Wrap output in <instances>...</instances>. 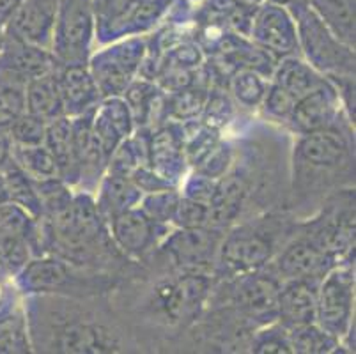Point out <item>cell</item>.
<instances>
[{
    "label": "cell",
    "instance_id": "cell-8",
    "mask_svg": "<svg viewBox=\"0 0 356 354\" xmlns=\"http://www.w3.org/2000/svg\"><path fill=\"white\" fill-rule=\"evenodd\" d=\"M92 41H95L92 0H59L50 48L57 63H87Z\"/></svg>",
    "mask_w": 356,
    "mask_h": 354
},
{
    "label": "cell",
    "instance_id": "cell-11",
    "mask_svg": "<svg viewBox=\"0 0 356 354\" xmlns=\"http://www.w3.org/2000/svg\"><path fill=\"white\" fill-rule=\"evenodd\" d=\"M95 39L110 45L129 35H144L153 25L151 0H92Z\"/></svg>",
    "mask_w": 356,
    "mask_h": 354
},
{
    "label": "cell",
    "instance_id": "cell-45",
    "mask_svg": "<svg viewBox=\"0 0 356 354\" xmlns=\"http://www.w3.org/2000/svg\"><path fill=\"white\" fill-rule=\"evenodd\" d=\"M129 179L134 181L135 186H137L142 193H153V191L167 190V188H176L172 186V184H168L165 179H161L160 175L149 167V165L138 167L134 174L129 175Z\"/></svg>",
    "mask_w": 356,
    "mask_h": 354
},
{
    "label": "cell",
    "instance_id": "cell-15",
    "mask_svg": "<svg viewBox=\"0 0 356 354\" xmlns=\"http://www.w3.org/2000/svg\"><path fill=\"white\" fill-rule=\"evenodd\" d=\"M225 230L202 227V229H177L168 232L160 248L172 259L183 271H200V268L215 266L216 252Z\"/></svg>",
    "mask_w": 356,
    "mask_h": 354
},
{
    "label": "cell",
    "instance_id": "cell-28",
    "mask_svg": "<svg viewBox=\"0 0 356 354\" xmlns=\"http://www.w3.org/2000/svg\"><path fill=\"white\" fill-rule=\"evenodd\" d=\"M271 80L298 99L326 82V77L314 70L300 55H289L278 58L271 73Z\"/></svg>",
    "mask_w": 356,
    "mask_h": 354
},
{
    "label": "cell",
    "instance_id": "cell-29",
    "mask_svg": "<svg viewBox=\"0 0 356 354\" xmlns=\"http://www.w3.org/2000/svg\"><path fill=\"white\" fill-rule=\"evenodd\" d=\"M25 112L40 117L47 124L64 115L59 83H57V70L32 78L25 83Z\"/></svg>",
    "mask_w": 356,
    "mask_h": 354
},
{
    "label": "cell",
    "instance_id": "cell-25",
    "mask_svg": "<svg viewBox=\"0 0 356 354\" xmlns=\"http://www.w3.org/2000/svg\"><path fill=\"white\" fill-rule=\"evenodd\" d=\"M15 277L16 285L25 294H48L66 287L73 275L64 259L57 255H40L29 259Z\"/></svg>",
    "mask_w": 356,
    "mask_h": 354
},
{
    "label": "cell",
    "instance_id": "cell-21",
    "mask_svg": "<svg viewBox=\"0 0 356 354\" xmlns=\"http://www.w3.org/2000/svg\"><path fill=\"white\" fill-rule=\"evenodd\" d=\"M92 133L106 161L122 140L135 133L134 117L122 96L103 97L92 113Z\"/></svg>",
    "mask_w": 356,
    "mask_h": 354
},
{
    "label": "cell",
    "instance_id": "cell-38",
    "mask_svg": "<svg viewBox=\"0 0 356 354\" xmlns=\"http://www.w3.org/2000/svg\"><path fill=\"white\" fill-rule=\"evenodd\" d=\"M181 193L177 188H167V190L153 191V193H144L140 199V207L149 218L160 223H172L174 213L179 204Z\"/></svg>",
    "mask_w": 356,
    "mask_h": 354
},
{
    "label": "cell",
    "instance_id": "cell-34",
    "mask_svg": "<svg viewBox=\"0 0 356 354\" xmlns=\"http://www.w3.org/2000/svg\"><path fill=\"white\" fill-rule=\"evenodd\" d=\"M268 86L270 83L266 82V78L262 74L255 73L252 70H239L229 78L227 90L231 92L236 105L243 106V108L255 110L261 106Z\"/></svg>",
    "mask_w": 356,
    "mask_h": 354
},
{
    "label": "cell",
    "instance_id": "cell-40",
    "mask_svg": "<svg viewBox=\"0 0 356 354\" xmlns=\"http://www.w3.org/2000/svg\"><path fill=\"white\" fill-rule=\"evenodd\" d=\"M294 103H296V97L291 96L282 87H278L277 83L271 82L268 86L264 99H262L259 108H261L262 115L266 117L268 121L287 126L291 113H293Z\"/></svg>",
    "mask_w": 356,
    "mask_h": 354
},
{
    "label": "cell",
    "instance_id": "cell-3",
    "mask_svg": "<svg viewBox=\"0 0 356 354\" xmlns=\"http://www.w3.org/2000/svg\"><path fill=\"white\" fill-rule=\"evenodd\" d=\"M280 234H291V229L273 216L229 227L216 252L215 271L223 278H234L264 268L277 255Z\"/></svg>",
    "mask_w": 356,
    "mask_h": 354
},
{
    "label": "cell",
    "instance_id": "cell-17",
    "mask_svg": "<svg viewBox=\"0 0 356 354\" xmlns=\"http://www.w3.org/2000/svg\"><path fill=\"white\" fill-rule=\"evenodd\" d=\"M34 220L15 202L0 204V269L15 277L32 257L31 238Z\"/></svg>",
    "mask_w": 356,
    "mask_h": 354
},
{
    "label": "cell",
    "instance_id": "cell-42",
    "mask_svg": "<svg viewBox=\"0 0 356 354\" xmlns=\"http://www.w3.org/2000/svg\"><path fill=\"white\" fill-rule=\"evenodd\" d=\"M232 165H234V149L227 140L222 138L193 170L208 175L211 179H220L231 170Z\"/></svg>",
    "mask_w": 356,
    "mask_h": 354
},
{
    "label": "cell",
    "instance_id": "cell-51",
    "mask_svg": "<svg viewBox=\"0 0 356 354\" xmlns=\"http://www.w3.org/2000/svg\"><path fill=\"white\" fill-rule=\"evenodd\" d=\"M188 2H200V0H188Z\"/></svg>",
    "mask_w": 356,
    "mask_h": 354
},
{
    "label": "cell",
    "instance_id": "cell-1",
    "mask_svg": "<svg viewBox=\"0 0 356 354\" xmlns=\"http://www.w3.org/2000/svg\"><path fill=\"white\" fill-rule=\"evenodd\" d=\"M342 112L333 124L298 135L293 149V197L309 202L341 190L355 179V135Z\"/></svg>",
    "mask_w": 356,
    "mask_h": 354
},
{
    "label": "cell",
    "instance_id": "cell-19",
    "mask_svg": "<svg viewBox=\"0 0 356 354\" xmlns=\"http://www.w3.org/2000/svg\"><path fill=\"white\" fill-rule=\"evenodd\" d=\"M342 113V99L337 87L326 78L317 89L298 97L287 128L296 135L317 131L333 124Z\"/></svg>",
    "mask_w": 356,
    "mask_h": 354
},
{
    "label": "cell",
    "instance_id": "cell-47",
    "mask_svg": "<svg viewBox=\"0 0 356 354\" xmlns=\"http://www.w3.org/2000/svg\"><path fill=\"white\" fill-rule=\"evenodd\" d=\"M22 0H0V29H4L6 22L11 18L15 9L20 6Z\"/></svg>",
    "mask_w": 356,
    "mask_h": 354
},
{
    "label": "cell",
    "instance_id": "cell-4",
    "mask_svg": "<svg viewBox=\"0 0 356 354\" xmlns=\"http://www.w3.org/2000/svg\"><path fill=\"white\" fill-rule=\"evenodd\" d=\"M287 9L296 24L300 54L307 63L330 82L355 78V48L342 43L312 11L309 2L289 6Z\"/></svg>",
    "mask_w": 356,
    "mask_h": 354
},
{
    "label": "cell",
    "instance_id": "cell-14",
    "mask_svg": "<svg viewBox=\"0 0 356 354\" xmlns=\"http://www.w3.org/2000/svg\"><path fill=\"white\" fill-rule=\"evenodd\" d=\"M106 227L115 248L137 261L149 257L160 248L161 241L170 232L167 223L151 220L138 206L115 216Z\"/></svg>",
    "mask_w": 356,
    "mask_h": 354
},
{
    "label": "cell",
    "instance_id": "cell-9",
    "mask_svg": "<svg viewBox=\"0 0 356 354\" xmlns=\"http://www.w3.org/2000/svg\"><path fill=\"white\" fill-rule=\"evenodd\" d=\"M213 280L202 271H183L179 277L163 280L153 292V307L170 324H186L199 317L209 300Z\"/></svg>",
    "mask_w": 356,
    "mask_h": 354
},
{
    "label": "cell",
    "instance_id": "cell-10",
    "mask_svg": "<svg viewBox=\"0 0 356 354\" xmlns=\"http://www.w3.org/2000/svg\"><path fill=\"white\" fill-rule=\"evenodd\" d=\"M353 301H355V271L353 266L330 269L317 289L316 323L341 340L351 330Z\"/></svg>",
    "mask_w": 356,
    "mask_h": 354
},
{
    "label": "cell",
    "instance_id": "cell-30",
    "mask_svg": "<svg viewBox=\"0 0 356 354\" xmlns=\"http://www.w3.org/2000/svg\"><path fill=\"white\" fill-rule=\"evenodd\" d=\"M309 6L342 43L355 48L356 0H309Z\"/></svg>",
    "mask_w": 356,
    "mask_h": 354
},
{
    "label": "cell",
    "instance_id": "cell-18",
    "mask_svg": "<svg viewBox=\"0 0 356 354\" xmlns=\"http://www.w3.org/2000/svg\"><path fill=\"white\" fill-rule=\"evenodd\" d=\"M57 8L59 0H22L2 29L4 38L50 50Z\"/></svg>",
    "mask_w": 356,
    "mask_h": 354
},
{
    "label": "cell",
    "instance_id": "cell-6",
    "mask_svg": "<svg viewBox=\"0 0 356 354\" xmlns=\"http://www.w3.org/2000/svg\"><path fill=\"white\" fill-rule=\"evenodd\" d=\"M147 48L145 35H129L110 43V47L89 57L87 66L102 97L122 96L126 87L138 74Z\"/></svg>",
    "mask_w": 356,
    "mask_h": 354
},
{
    "label": "cell",
    "instance_id": "cell-31",
    "mask_svg": "<svg viewBox=\"0 0 356 354\" xmlns=\"http://www.w3.org/2000/svg\"><path fill=\"white\" fill-rule=\"evenodd\" d=\"M211 87L197 83L188 89L176 90V92H165L163 99V115L165 122H188L199 119L202 113L206 99Z\"/></svg>",
    "mask_w": 356,
    "mask_h": 354
},
{
    "label": "cell",
    "instance_id": "cell-12",
    "mask_svg": "<svg viewBox=\"0 0 356 354\" xmlns=\"http://www.w3.org/2000/svg\"><path fill=\"white\" fill-rule=\"evenodd\" d=\"M248 39L277 61L289 55H300L296 24L289 9L270 0H262L257 6Z\"/></svg>",
    "mask_w": 356,
    "mask_h": 354
},
{
    "label": "cell",
    "instance_id": "cell-49",
    "mask_svg": "<svg viewBox=\"0 0 356 354\" xmlns=\"http://www.w3.org/2000/svg\"><path fill=\"white\" fill-rule=\"evenodd\" d=\"M6 200H8V195H6L4 184H2V181H0V204L6 202Z\"/></svg>",
    "mask_w": 356,
    "mask_h": 354
},
{
    "label": "cell",
    "instance_id": "cell-33",
    "mask_svg": "<svg viewBox=\"0 0 356 354\" xmlns=\"http://www.w3.org/2000/svg\"><path fill=\"white\" fill-rule=\"evenodd\" d=\"M13 161L34 181L59 177L54 156L44 144L16 145L13 144Z\"/></svg>",
    "mask_w": 356,
    "mask_h": 354
},
{
    "label": "cell",
    "instance_id": "cell-35",
    "mask_svg": "<svg viewBox=\"0 0 356 354\" xmlns=\"http://www.w3.org/2000/svg\"><path fill=\"white\" fill-rule=\"evenodd\" d=\"M289 340L293 353L300 354H325L333 353L339 347V339L330 335L317 323L298 326L289 330Z\"/></svg>",
    "mask_w": 356,
    "mask_h": 354
},
{
    "label": "cell",
    "instance_id": "cell-36",
    "mask_svg": "<svg viewBox=\"0 0 356 354\" xmlns=\"http://www.w3.org/2000/svg\"><path fill=\"white\" fill-rule=\"evenodd\" d=\"M234 117L236 102L232 99L227 87L213 86L211 89H209L208 99H206V105H204L199 121L202 122L204 126H208V128L222 131L229 122H232Z\"/></svg>",
    "mask_w": 356,
    "mask_h": 354
},
{
    "label": "cell",
    "instance_id": "cell-7",
    "mask_svg": "<svg viewBox=\"0 0 356 354\" xmlns=\"http://www.w3.org/2000/svg\"><path fill=\"white\" fill-rule=\"evenodd\" d=\"M282 280L271 266L234 277L231 284V307L250 328H262L278 317V291Z\"/></svg>",
    "mask_w": 356,
    "mask_h": 354
},
{
    "label": "cell",
    "instance_id": "cell-48",
    "mask_svg": "<svg viewBox=\"0 0 356 354\" xmlns=\"http://www.w3.org/2000/svg\"><path fill=\"white\" fill-rule=\"evenodd\" d=\"M270 2L280 4L284 6V8H289V6H294V4H305V2H309V0H270Z\"/></svg>",
    "mask_w": 356,
    "mask_h": 354
},
{
    "label": "cell",
    "instance_id": "cell-23",
    "mask_svg": "<svg viewBox=\"0 0 356 354\" xmlns=\"http://www.w3.org/2000/svg\"><path fill=\"white\" fill-rule=\"evenodd\" d=\"M59 63L51 50L38 45L4 38L0 48V70L27 83L32 78L57 70Z\"/></svg>",
    "mask_w": 356,
    "mask_h": 354
},
{
    "label": "cell",
    "instance_id": "cell-32",
    "mask_svg": "<svg viewBox=\"0 0 356 354\" xmlns=\"http://www.w3.org/2000/svg\"><path fill=\"white\" fill-rule=\"evenodd\" d=\"M0 181L4 184L9 202H15L16 206L24 207L32 218H41L43 216L34 183H32L31 177L15 161L11 160V163L0 172Z\"/></svg>",
    "mask_w": 356,
    "mask_h": 354
},
{
    "label": "cell",
    "instance_id": "cell-16",
    "mask_svg": "<svg viewBox=\"0 0 356 354\" xmlns=\"http://www.w3.org/2000/svg\"><path fill=\"white\" fill-rule=\"evenodd\" d=\"M147 165L161 179L177 188L186 177L184 131L181 122L167 121L151 129L147 136Z\"/></svg>",
    "mask_w": 356,
    "mask_h": 354
},
{
    "label": "cell",
    "instance_id": "cell-44",
    "mask_svg": "<svg viewBox=\"0 0 356 354\" xmlns=\"http://www.w3.org/2000/svg\"><path fill=\"white\" fill-rule=\"evenodd\" d=\"M216 181L218 179H211V177H208V175L193 172L192 175H188V177L184 179L183 197H188V199L197 200V202L208 204L209 206L216 190Z\"/></svg>",
    "mask_w": 356,
    "mask_h": 354
},
{
    "label": "cell",
    "instance_id": "cell-46",
    "mask_svg": "<svg viewBox=\"0 0 356 354\" xmlns=\"http://www.w3.org/2000/svg\"><path fill=\"white\" fill-rule=\"evenodd\" d=\"M13 160V138L9 135V128L0 126V172L4 170Z\"/></svg>",
    "mask_w": 356,
    "mask_h": 354
},
{
    "label": "cell",
    "instance_id": "cell-2",
    "mask_svg": "<svg viewBox=\"0 0 356 354\" xmlns=\"http://www.w3.org/2000/svg\"><path fill=\"white\" fill-rule=\"evenodd\" d=\"M48 238V253L64 261L89 262L90 257L110 248L105 220L96 207L92 193L73 195L70 206L51 218H41Z\"/></svg>",
    "mask_w": 356,
    "mask_h": 354
},
{
    "label": "cell",
    "instance_id": "cell-39",
    "mask_svg": "<svg viewBox=\"0 0 356 354\" xmlns=\"http://www.w3.org/2000/svg\"><path fill=\"white\" fill-rule=\"evenodd\" d=\"M252 353L259 354H291L293 347H291L289 340V330L284 328L282 324L275 321V323L262 326L261 330L255 331L252 335Z\"/></svg>",
    "mask_w": 356,
    "mask_h": 354
},
{
    "label": "cell",
    "instance_id": "cell-24",
    "mask_svg": "<svg viewBox=\"0 0 356 354\" xmlns=\"http://www.w3.org/2000/svg\"><path fill=\"white\" fill-rule=\"evenodd\" d=\"M317 289V280H284L278 291V323L287 330L316 323Z\"/></svg>",
    "mask_w": 356,
    "mask_h": 354
},
{
    "label": "cell",
    "instance_id": "cell-26",
    "mask_svg": "<svg viewBox=\"0 0 356 354\" xmlns=\"http://www.w3.org/2000/svg\"><path fill=\"white\" fill-rule=\"evenodd\" d=\"M96 191V207L106 225L124 211L137 207L144 195L129 177L115 172H105Z\"/></svg>",
    "mask_w": 356,
    "mask_h": 354
},
{
    "label": "cell",
    "instance_id": "cell-13",
    "mask_svg": "<svg viewBox=\"0 0 356 354\" xmlns=\"http://www.w3.org/2000/svg\"><path fill=\"white\" fill-rule=\"evenodd\" d=\"M298 229V227H296ZM280 280H317L337 266V259L317 246L305 234L296 232L270 262Z\"/></svg>",
    "mask_w": 356,
    "mask_h": 354
},
{
    "label": "cell",
    "instance_id": "cell-43",
    "mask_svg": "<svg viewBox=\"0 0 356 354\" xmlns=\"http://www.w3.org/2000/svg\"><path fill=\"white\" fill-rule=\"evenodd\" d=\"M172 223L177 229H202V227H209V206L181 195L179 204H177L176 213H174Z\"/></svg>",
    "mask_w": 356,
    "mask_h": 354
},
{
    "label": "cell",
    "instance_id": "cell-50",
    "mask_svg": "<svg viewBox=\"0 0 356 354\" xmlns=\"http://www.w3.org/2000/svg\"><path fill=\"white\" fill-rule=\"evenodd\" d=\"M2 45H4V32L0 29V48H2Z\"/></svg>",
    "mask_w": 356,
    "mask_h": 354
},
{
    "label": "cell",
    "instance_id": "cell-20",
    "mask_svg": "<svg viewBox=\"0 0 356 354\" xmlns=\"http://www.w3.org/2000/svg\"><path fill=\"white\" fill-rule=\"evenodd\" d=\"M95 108L87 110L76 117H71L74 158H76V165H79V184L76 186L80 188V191H87V193H95L99 181L105 175L106 165H108L98 140H96L95 133H92Z\"/></svg>",
    "mask_w": 356,
    "mask_h": 354
},
{
    "label": "cell",
    "instance_id": "cell-22",
    "mask_svg": "<svg viewBox=\"0 0 356 354\" xmlns=\"http://www.w3.org/2000/svg\"><path fill=\"white\" fill-rule=\"evenodd\" d=\"M57 83L64 115L67 117H76L92 110L103 99L87 63L59 64Z\"/></svg>",
    "mask_w": 356,
    "mask_h": 354
},
{
    "label": "cell",
    "instance_id": "cell-37",
    "mask_svg": "<svg viewBox=\"0 0 356 354\" xmlns=\"http://www.w3.org/2000/svg\"><path fill=\"white\" fill-rule=\"evenodd\" d=\"M25 112V82L0 70V126L9 128Z\"/></svg>",
    "mask_w": 356,
    "mask_h": 354
},
{
    "label": "cell",
    "instance_id": "cell-5",
    "mask_svg": "<svg viewBox=\"0 0 356 354\" xmlns=\"http://www.w3.org/2000/svg\"><path fill=\"white\" fill-rule=\"evenodd\" d=\"M333 259H344L355 245V190H337L326 197L321 213L298 227Z\"/></svg>",
    "mask_w": 356,
    "mask_h": 354
},
{
    "label": "cell",
    "instance_id": "cell-41",
    "mask_svg": "<svg viewBox=\"0 0 356 354\" xmlns=\"http://www.w3.org/2000/svg\"><path fill=\"white\" fill-rule=\"evenodd\" d=\"M9 135L13 138V144L16 145H40L44 144V135H47V122L32 113L24 112L11 126H9Z\"/></svg>",
    "mask_w": 356,
    "mask_h": 354
},
{
    "label": "cell",
    "instance_id": "cell-27",
    "mask_svg": "<svg viewBox=\"0 0 356 354\" xmlns=\"http://www.w3.org/2000/svg\"><path fill=\"white\" fill-rule=\"evenodd\" d=\"M44 145L54 156L59 177L71 188L79 184V165L74 158L73 122L71 117L60 115L47 124Z\"/></svg>",
    "mask_w": 356,
    "mask_h": 354
}]
</instances>
